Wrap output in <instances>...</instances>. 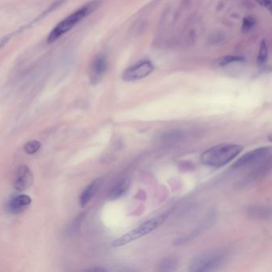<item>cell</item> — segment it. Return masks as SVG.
<instances>
[{"label": "cell", "mask_w": 272, "mask_h": 272, "mask_svg": "<svg viewBox=\"0 0 272 272\" xmlns=\"http://www.w3.org/2000/svg\"><path fill=\"white\" fill-rule=\"evenodd\" d=\"M243 147L236 144H220L208 149L201 155V162L214 168L225 166L233 161L242 151Z\"/></svg>", "instance_id": "7a4b0ae2"}, {"label": "cell", "mask_w": 272, "mask_h": 272, "mask_svg": "<svg viewBox=\"0 0 272 272\" xmlns=\"http://www.w3.org/2000/svg\"><path fill=\"white\" fill-rule=\"evenodd\" d=\"M34 176L29 167L27 165H19L15 169L14 175V188L18 191L28 189L33 184Z\"/></svg>", "instance_id": "52a82bcc"}, {"label": "cell", "mask_w": 272, "mask_h": 272, "mask_svg": "<svg viewBox=\"0 0 272 272\" xmlns=\"http://www.w3.org/2000/svg\"><path fill=\"white\" fill-rule=\"evenodd\" d=\"M249 215L252 216L253 218H259L261 216H263L264 218H267V216H270V209H267V208H254L253 209H251V212H249Z\"/></svg>", "instance_id": "9a60e30c"}, {"label": "cell", "mask_w": 272, "mask_h": 272, "mask_svg": "<svg viewBox=\"0 0 272 272\" xmlns=\"http://www.w3.org/2000/svg\"><path fill=\"white\" fill-rule=\"evenodd\" d=\"M41 148V143L38 141H28L24 145V150L28 154H34Z\"/></svg>", "instance_id": "e0dca14e"}, {"label": "cell", "mask_w": 272, "mask_h": 272, "mask_svg": "<svg viewBox=\"0 0 272 272\" xmlns=\"http://www.w3.org/2000/svg\"><path fill=\"white\" fill-rule=\"evenodd\" d=\"M258 4L263 6V8H267L269 11H271V0H256Z\"/></svg>", "instance_id": "ffe728a7"}, {"label": "cell", "mask_w": 272, "mask_h": 272, "mask_svg": "<svg viewBox=\"0 0 272 272\" xmlns=\"http://www.w3.org/2000/svg\"><path fill=\"white\" fill-rule=\"evenodd\" d=\"M103 184V178H97L95 181L90 183V185L85 188V190L82 192L80 196V205L82 208H84L89 204L92 198L97 193Z\"/></svg>", "instance_id": "9c48e42d"}, {"label": "cell", "mask_w": 272, "mask_h": 272, "mask_svg": "<svg viewBox=\"0 0 272 272\" xmlns=\"http://www.w3.org/2000/svg\"><path fill=\"white\" fill-rule=\"evenodd\" d=\"M244 59L241 57L237 56H224L219 58L215 62V66L216 67H224V66H229L232 63H237V62H242Z\"/></svg>", "instance_id": "4fadbf2b"}, {"label": "cell", "mask_w": 272, "mask_h": 272, "mask_svg": "<svg viewBox=\"0 0 272 272\" xmlns=\"http://www.w3.org/2000/svg\"><path fill=\"white\" fill-rule=\"evenodd\" d=\"M14 34H10V35H4V36L0 38V50L2 49L6 44L9 42L11 37L13 36Z\"/></svg>", "instance_id": "d6986e66"}, {"label": "cell", "mask_w": 272, "mask_h": 272, "mask_svg": "<svg viewBox=\"0 0 272 272\" xmlns=\"http://www.w3.org/2000/svg\"><path fill=\"white\" fill-rule=\"evenodd\" d=\"M183 135L181 132L179 131H169L168 133H165L162 136L161 139L163 141H166V142H172V141H177L178 140H181L182 138Z\"/></svg>", "instance_id": "2e32d148"}, {"label": "cell", "mask_w": 272, "mask_h": 272, "mask_svg": "<svg viewBox=\"0 0 272 272\" xmlns=\"http://www.w3.org/2000/svg\"><path fill=\"white\" fill-rule=\"evenodd\" d=\"M130 186V179H123L122 181H119L115 186L112 188L109 194V199L111 201L121 198L126 192H128Z\"/></svg>", "instance_id": "8fae6325"}, {"label": "cell", "mask_w": 272, "mask_h": 272, "mask_svg": "<svg viewBox=\"0 0 272 272\" xmlns=\"http://www.w3.org/2000/svg\"><path fill=\"white\" fill-rule=\"evenodd\" d=\"M86 271L104 272L107 271V270L106 268H103V267H97V268L88 269Z\"/></svg>", "instance_id": "44dd1931"}, {"label": "cell", "mask_w": 272, "mask_h": 272, "mask_svg": "<svg viewBox=\"0 0 272 272\" xmlns=\"http://www.w3.org/2000/svg\"><path fill=\"white\" fill-rule=\"evenodd\" d=\"M178 265L179 263H178L177 259L168 258V259H164L163 261H161V263L158 265L157 270L158 271H172V270H177Z\"/></svg>", "instance_id": "7c38bea8"}, {"label": "cell", "mask_w": 272, "mask_h": 272, "mask_svg": "<svg viewBox=\"0 0 272 272\" xmlns=\"http://www.w3.org/2000/svg\"><path fill=\"white\" fill-rule=\"evenodd\" d=\"M222 250H210L199 255L191 262L188 270L192 272L212 271L217 270L225 260Z\"/></svg>", "instance_id": "277c9868"}, {"label": "cell", "mask_w": 272, "mask_h": 272, "mask_svg": "<svg viewBox=\"0 0 272 272\" xmlns=\"http://www.w3.org/2000/svg\"><path fill=\"white\" fill-rule=\"evenodd\" d=\"M255 25V19L252 18H246L243 20V26H242V30L243 32H248L250 31Z\"/></svg>", "instance_id": "ac0fdd59"}, {"label": "cell", "mask_w": 272, "mask_h": 272, "mask_svg": "<svg viewBox=\"0 0 272 272\" xmlns=\"http://www.w3.org/2000/svg\"><path fill=\"white\" fill-rule=\"evenodd\" d=\"M108 61L105 55H98L94 58L90 69V82L92 84H97L107 70Z\"/></svg>", "instance_id": "ba28073f"}, {"label": "cell", "mask_w": 272, "mask_h": 272, "mask_svg": "<svg viewBox=\"0 0 272 272\" xmlns=\"http://www.w3.org/2000/svg\"><path fill=\"white\" fill-rule=\"evenodd\" d=\"M267 58H268V47H267V42L262 41L259 54H258L257 60H256L258 66H263L267 62Z\"/></svg>", "instance_id": "5bb4252c"}, {"label": "cell", "mask_w": 272, "mask_h": 272, "mask_svg": "<svg viewBox=\"0 0 272 272\" xmlns=\"http://www.w3.org/2000/svg\"><path fill=\"white\" fill-rule=\"evenodd\" d=\"M31 199L27 195H17L9 202V210L12 213H22L31 205Z\"/></svg>", "instance_id": "30bf717a"}, {"label": "cell", "mask_w": 272, "mask_h": 272, "mask_svg": "<svg viewBox=\"0 0 272 272\" xmlns=\"http://www.w3.org/2000/svg\"><path fill=\"white\" fill-rule=\"evenodd\" d=\"M154 66L150 61L142 60L132 65L125 70L122 79L126 82H136L146 78L154 71Z\"/></svg>", "instance_id": "5b68a950"}, {"label": "cell", "mask_w": 272, "mask_h": 272, "mask_svg": "<svg viewBox=\"0 0 272 272\" xmlns=\"http://www.w3.org/2000/svg\"><path fill=\"white\" fill-rule=\"evenodd\" d=\"M103 4V0H92L65 18L50 33L47 38L48 43L56 42L62 35L73 29L82 19H84L86 17L91 15L93 12L97 11Z\"/></svg>", "instance_id": "6da1fadb"}, {"label": "cell", "mask_w": 272, "mask_h": 272, "mask_svg": "<svg viewBox=\"0 0 272 272\" xmlns=\"http://www.w3.org/2000/svg\"><path fill=\"white\" fill-rule=\"evenodd\" d=\"M270 147H261L246 153L234 163L232 168H239L249 166L267 157L270 153Z\"/></svg>", "instance_id": "8992f818"}, {"label": "cell", "mask_w": 272, "mask_h": 272, "mask_svg": "<svg viewBox=\"0 0 272 272\" xmlns=\"http://www.w3.org/2000/svg\"><path fill=\"white\" fill-rule=\"evenodd\" d=\"M168 216V212H164V213L161 214L159 216L145 221L144 223L141 224L140 226L137 227L136 229L130 231V232L126 233V235L121 236V237L115 239L112 243V245L114 248L124 246V245L128 244V243L134 241L136 239H138L143 237V236H146L147 234L150 233V232L157 229L158 227L161 226L165 221V219H167Z\"/></svg>", "instance_id": "3957f363"}]
</instances>
